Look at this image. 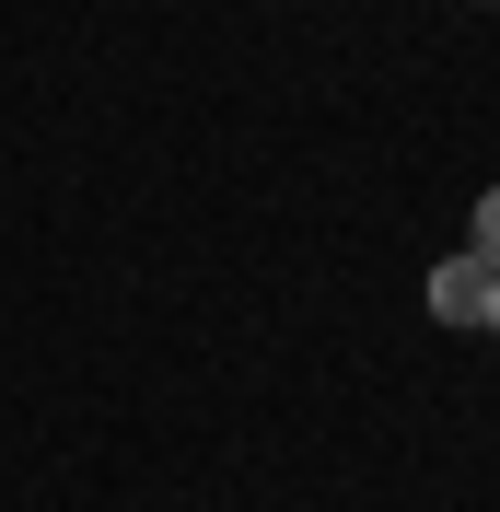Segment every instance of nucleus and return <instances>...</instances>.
I'll use <instances>...</instances> for the list:
<instances>
[{"instance_id": "f257e3e1", "label": "nucleus", "mask_w": 500, "mask_h": 512, "mask_svg": "<svg viewBox=\"0 0 500 512\" xmlns=\"http://www.w3.org/2000/svg\"><path fill=\"white\" fill-rule=\"evenodd\" d=\"M431 315H442V326H489V315H500V268L442 256V268H431Z\"/></svg>"}, {"instance_id": "f03ea898", "label": "nucleus", "mask_w": 500, "mask_h": 512, "mask_svg": "<svg viewBox=\"0 0 500 512\" xmlns=\"http://www.w3.org/2000/svg\"><path fill=\"white\" fill-rule=\"evenodd\" d=\"M466 256H477V268H500V187L477 198V222H466Z\"/></svg>"}, {"instance_id": "7ed1b4c3", "label": "nucleus", "mask_w": 500, "mask_h": 512, "mask_svg": "<svg viewBox=\"0 0 500 512\" xmlns=\"http://www.w3.org/2000/svg\"><path fill=\"white\" fill-rule=\"evenodd\" d=\"M489 326H500V315H489Z\"/></svg>"}]
</instances>
